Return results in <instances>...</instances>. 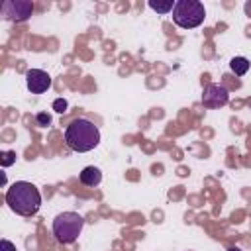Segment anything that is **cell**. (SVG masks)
Returning <instances> with one entry per match:
<instances>
[{
  "instance_id": "cell-1",
  "label": "cell",
  "mask_w": 251,
  "mask_h": 251,
  "mask_svg": "<svg viewBox=\"0 0 251 251\" xmlns=\"http://www.w3.org/2000/svg\"><path fill=\"white\" fill-rule=\"evenodd\" d=\"M6 204L20 216H33L41 206V194L31 182L18 180L6 190Z\"/></svg>"
},
{
  "instance_id": "cell-2",
  "label": "cell",
  "mask_w": 251,
  "mask_h": 251,
  "mask_svg": "<svg viewBox=\"0 0 251 251\" xmlns=\"http://www.w3.org/2000/svg\"><path fill=\"white\" fill-rule=\"evenodd\" d=\"M65 141L67 145L76 153H86L94 149L100 143V129L84 118L73 120L65 129Z\"/></svg>"
},
{
  "instance_id": "cell-3",
  "label": "cell",
  "mask_w": 251,
  "mask_h": 251,
  "mask_svg": "<svg viewBox=\"0 0 251 251\" xmlns=\"http://www.w3.org/2000/svg\"><path fill=\"white\" fill-rule=\"evenodd\" d=\"M206 18L204 4L200 0H176L173 8V22L182 29L198 27Z\"/></svg>"
},
{
  "instance_id": "cell-4",
  "label": "cell",
  "mask_w": 251,
  "mask_h": 251,
  "mask_svg": "<svg viewBox=\"0 0 251 251\" xmlns=\"http://www.w3.org/2000/svg\"><path fill=\"white\" fill-rule=\"evenodd\" d=\"M82 226H84V220H82L80 214H76V212H61L53 220V235H55V239L59 243L69 245V243L76 241V237L82 231Z\"/></svg>"
},
{
  "instance_id": "cell-5",
  "label": "cell",
  "mask_w": 251,
  "mask_h": 251,
  "mask_svg": "<svg viewBox=\"0 0 251 251\" xmlns=\"http://www.w3.org/2000/svg\"><path fill=\"white\" fill-rule=\"evenodd\" d=\"M33 12V2L29 0H6L0 8V14L8 22H25Z\"/></svg>"
},
{
  "instance_id": "cell-6",
  "label": "cell",
  "mask_w": 251,
  "mask_h": 251,
  "mask_svg": "<svg viewBox=\"0 0 251 251\" xmlns=\"http://www.w3.org/2000/svg\"><path fill=\"white\" fill-rule=\"evenodd\" d=\"M229 100V92L222 84H206L202 90V104L204 108H222Z\"/></svg>"
},
{
  "instance_id": "cell-7",
  "label": "cell",
  "mask_w": 251,
  "mask_h": 251,
  "mask_svg": "<svg viewBox=\"0 0 251 251\" xmlns=\"http://www.w3.org/2000/svg\"><path fill=\"white\" fill-rule=\"evenodd\" d=\"M25 84L31 94H43L51 86V76L41 69H29L25 73Z\"/></svg>"
},
{
  "instance_id": "cell-8",
  "label": "cell",
  "mask_w": 251,
  "mask_h": 251,
  "mask_svg": "<svg viewBox=\"0 0 251 251\" xmlns=\"http://www.w3.org/2000/svg\"><path fill=\"white\" fill-rule=\"evenodd\" d=\"M102 180V173L96 167H84L80 173V182L86 186H98Z\"/></svg>"
},
{
  "instance_id": "cell-9",
  "label": "cell",
  "mask_w": 251,
  "mask_h": 251,
  "mask_svg": "<svg viewBox=\"0 0 251 251\" xmlns=\"http://www.w3.org/2000/svg\"><path fill=\"white\" fill-rule=\"evenodd\" d=\"M229 69H231L237 76H243V75L249 71V59H245V57H233V59L229 61Z\"/></svg>"
},
{
  "instance_id": "cell-10",
  "label": "cell",
  "mask_w": 251,
  "mask_h": 251,
  "mask_svg": "<svg viewBox=\"0 0 251 251\" xmlns=\"http://www.w3.org/2000/svg\"><path fill=\"white\" fill-rule=\"evenodd\" d=\"M149 8H151V10H155V12H159V14H169V12H173L175 2H173V0H165V2L149 0Z\"/></svg>"
},
{
  "instance_id": "cell-11",
  "label": "cell",
  "mask_w": 251,
  "mask_h": 251,
  "mask_svg": "<svg viewBox=\"0 0 251 251\" xmlns=\"http://www.w3.org/2000/svg\"><path fill=\"white\" fill-rule=\"evenodd\" d=\"M0 163H2V167L14 165V163H16V153H14V151H4V153H0Z\"/></svg>"
},
{
  "instance_id": "cell-12",
  "label": "cell",
  "mask_w": 251,
  "mask_h": 251,
  "mask_svg": "<svg viewBox=\"0 0 251 251\" xmlns=\"http://www.w3.org/2000/svg\"><path fill=\"white\" fill-rule=\"evenodd\" d=\"M35 120H37V124H39V126H43V127H47V126L51 124V116H49V114H45V112H39V114L35 116Z\"/></svg>"
},
{
  "instance_id": "cell-13",
  "label": "cell",
  "mask_w": 251,
  "mask_h": 251,
  "mask_svg": "<svg viewBox=\"0 0 251 251\" xmlns=\"http://www.w3.org/2000/svg\"><path fill=\"white\" fill-rule=\"evenodd\" d=\"M53 110L59 112V114H63V112L67 110V100H65V98H57V100L53 102Z\"/></svg>"
},
{
  "instance_id": "cell-14",
  "label": "cell",
  "mask_w": 251,
  "mask_h": 251,
  "mask_svg": "<svg viewBox=\"0 0 251 251\" xmlns=\"http://www.w3.org/2000/svg\"><path fill=\"white\" fill-rule=\"evenodd\" d=\"M0 251H16V245L12 241H8V239H2L0 241Z\"/></svg>"
},
{
  "instance_id": "cell-15",
  "label": "cell",
  "mask_w": 251,
  "mask_h": 251,
  "mask_svg": "<svg viewBox=\"0 0 251 251\" xmlns=\"http://www.w3.org/2000/svg\"><path fill=\"white\" fill-rule=\"evenodd\" d=\"M227 251H241V249H239V247H229Z\"/></svg>"
}]
</instances>
